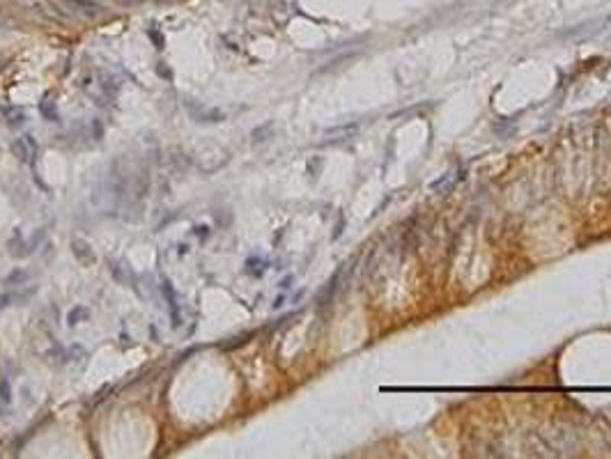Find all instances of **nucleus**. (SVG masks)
<instances>
[{"mask_svg": "<svg viewBox=\"0 0 611 459\" xmlns=\"http://www.w3.org/2000/svg\"><path fill=\"white\" fill-rule=\"evenodd\" d=\"M28 278H30V273H28L26 269H14L5 278V280H3V285H7V287H21V285H26Z\"/></svg>", "mask_w": 611, "mask_h": 459, "instance_id": "obj_7", "label": "nucleus"}, {"mask_svg": "<svg viewBox=\"0 0 611 459\" xmlns=\"http://www.w3.org/2000/svg\"><path fill=\"white\" fill-rule=\"evenodd\" d=\"M23 142L28 145V151H30V166H35V161H37V151H39L37 140H35L30 133H26V135H23Z\"/></svg>", "mask_w": 611, "mask_h": 459, "instance_id": "obj_11", "label": "nucleus"}, {"mask_svg": "<svg viewBox=\"0 0 611 459\" xmlns=\"http://www.w3.org/2000/svg\"><path fill=\"white\" fill-rule=\"evenodd\" d=\"M37 292V287H30L28 292H23V294H17V292H5V294H0V310H5L7 305H12L14 301H26L30 294H35Z\"/></svg>", "mask_w": 611, "mask_h": 459, "instance_id": "obj_5", "label": "nucleus"}, {"mask_svg": "<svg viewBox=\"0 0 611 459\" xmlns=\"http://www.w3.org/2000/svg\"><path fill=\"white\" fill-rule=\"evenodd\" d=\"M39 113H42V117L46 119V122H60L58 106H55L53 101H49V99H44V101H39Z\"/></svg>", "mask_w": 611, "mask_h": 459, "instance_id": "obj_6", "label": "nucleus"}, {"mask_svg": "<svg viewBox=\"0 0 611 459\" xmlns=\"http://www.w3.org/2000/svg\"><path fill=\"white\" fill-rule=\"evenodd\" d=\"M161 292H163V296H166L168 310H170L173 329H179V326H182V315H179V298H177V292H175L173 282L168 280V278H163V280H161Z\"/></svg>", "mask_w": 611, "mask_h": 459, "instance_id": "obj_2", "label": "nucleus"}, {"mask_svg": "<svg viewBox=\"0 0 611 459\" xmlns=\"http://www.w3.org/2000/svg\"><path fill=\"white\" fill-rule=\"evenodd\" d=\"M193 234H195V237H200V239H207V237H209V227H207V225L193 227Z\"/></svg>", "mask_w": 611, "mask_h": 459, "instance_id": "obj_14", "label": "nucleus"}, {"mask_svg": "<svg viewBox=\"0 0 611 459\" xmlns=\"http://www.w3.org/2000/svg\"><path fill=\"white\" fill-rule=\"evenodd\" d=\"M12 386H10V381H7L5 377H0V402L3 404H12Z\"/></svg>", "mask_w": 611, "mask_h": 459, "instance_id": "obj_10", "label": "nucleus"}, {"mask_svg": "<svg viewBox=\"0 0 611 459\" xmlns=\"http://www.w3.org/2000/svg\"><path fill=\"white\" fill-rule=\"evenodd\" d=\"M271 129V124H262V126H258V129L253 131V142H262V140H267L265 135H267V131Z\"/></svg>", "mask_w": 611, "mask_h": 459, "instance_id": "obj_13", "label": "nucleus"}, {"mask_svg": "<svg viewBox=\"0 0 611 459\" xmlns=\"http://www.w3.org/2000/svg\"><path fill=\"white\" fill-rule=\"evenodd\" d=\"M71 253H74V257L85 266H90V264L97 262V255H94L92 246H90L87 241H83V239H71Z\"/></svg>", "mask_w": 611, "mask_h": 459, "instance_id": "obj_3", "label": "nucleus"}, {"mask_svg": "<svg viewBox=\"0 0 611 459\" xmlns=\"http://www.w3.org/2000/svg\"><path fill=\"white\" fill-rule=\"evenodd\" d=\"M101 90H103V94L108 99H113L115 94L119 92V83L115 81L113 76H101Z\"/></svg>", "mask_w": 611, "mask_h": 459, "instance_id": "obj_8", "label": "nucleus"}, {"mask_svg": "<svg viewBox=\"0 0 611 459\" xmlns=\"http://www.w3.org/2000/svg\"><path fill=\"white\" fill-rule=\"evenodd\" d=\"M12 149H14V154L19 157L21 163H30V151H28V145L23 142V138H19V140L12 145Z\"/></svg>", "mask_w": 611, "mask_h": 459, "instance_id": "obj_9", "label": "nucleus"}, {"mask_svg": "<svg viewBox=\"0 0 611 459\" xmlns=\"http://www.w3.org/2000/svg\"><path fill=\"white\" fill-rule=\"evenodd\" d=\"M90 319V308L87 305H74V308L67 313V324L69 326H78L83 324V322H87Z\"/></svg>", "mask_w": 611, "mask_h": 459, "instance_id": "obj_4", "label": "nucleus"}, {"mask_svg": "<svg viewBox=\"0 0 611 459\" xmlns=\"http://www.w3.org/2000/svg\"><path fill=\"white\" fill-rule=\"evenodd\" d=\"M189 253V246L186 243H179V255H186Z\"/></svg>", "mask_w": 611, "mask_h": 459, "instance_id": "obj_16", "label": "nucleus"}, {"mask_svg": "<svg viewBox=\"0 0 611 459\" xmlns=\"http://www.w3.org/2000/svg\"><path fill=\"white\" fill-rule=\"evenodd\" d=\"M90 135H92L97 142L103 138V124H101V119H99V117L90 119Z\"/></svg>", "mask_w": 611, "mask_h": 459, "instance_id": "obj_12", "label": "nucleus"}, {"mask_svg": "<svg viewBox=\"0 0 611 459\" xmlns=\"http://www.w3.org/2000/svg\"><path fill=\"white\" fill-rule=\"evenodd\" d=\"M184 106H186V110H189L191 117H193L195 122H200V124H216V122H223V119H225V115H223L218 108H207V106L195 103V101H191V99H186Z\"/></svg>", "mask_w": 611, "mask_h": 459, "instance_id": "obj_1", "label": "nucleus"}, {"mask_svg": "<svg viewBox=\"0 0 611 459\" xmlns=\"http://www.w3.org/2000/svg\"><path fill=\"white\" fill-rule=\"evenodd\" d=\"M157 71H159V76H166V81H173V74H170V69H168V67L159 65V67H157Z\"/></svg>", "mask_w": 611, "mask_h": 459, "instance_id": "obj_15", "label": "nucleus"}]
</instances>
